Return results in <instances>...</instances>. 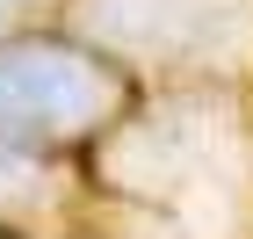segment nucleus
<instances>
[{"label": "nucleus", "instance_id": "1", "mask_svg": "<svg viewBox=\"0 0 253 239\" xmlns=\"http://www.w3.org/2000/svg\"><path fill=\"white\" fill-rule=\"evenodd\" d=\"M101 109V80L65 51H7L0 58V123H87Z\"/></svg>", "mask_w": 253, "mask_h": 239}, {"label": "nucleus", "instance_id": "2", "mask_svg": "<svg viewBox=\"0 0 253 239\" xmlns=\"http://www.w3.org/2000/svg\"><path fill=\"white\" fill-rule=\"evenodd\" d=\"M7 181H22V159L7 152V145H0V189H7Z\"/></svg>", "mask_w": 253, "mask_h": 239}, {"label": "nucleus", "instance_id": "3", "mask_svg": "<svg viewBox=\"0 0 253 239\" xmlns=\"http://www.w3.org/2000/svg\"><path fill=\"white\" fill-rule=\"evenodd\" d=\"M0 7H7V0H0Z\"/></svg>", "mask_w": 253, "mask_h": 239}]
</instances>
